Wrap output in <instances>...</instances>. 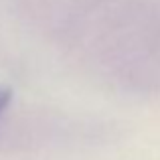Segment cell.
Returning a JSON list of instances; mask_svg holds the SVG:
<instances>
[{
	"instance_id": "cell-1",
	"label": "cell",
	"mask_w": 160,
	"mask_h": 160,
	"mask_svg": "<svg viewBox=\"0 0 160 160\" xmlns=\"http://www.w3.org/2000/svg\"><path fill=\"white\" fill-rule=\"evenodd\" d=\"M10 99H12V91L8 87H0V113L10 106Z\"/></svg>"
}]
</instances>
